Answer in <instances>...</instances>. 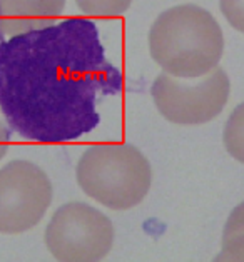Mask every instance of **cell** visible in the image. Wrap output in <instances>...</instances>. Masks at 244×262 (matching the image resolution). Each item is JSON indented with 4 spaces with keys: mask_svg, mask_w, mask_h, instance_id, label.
Here are the masks:
<instances>
[{
    "mask_svg": "<svg viewBox=\"0 0 244 262\" xmlns=\"http://www.w3.org/2000/svg\"><path fill=\"white\" fill-rule=\"evenodd\" d=\"M46 246L57 260H100L114 246V226L89 204L69 202L50 219Z\"/></svg>",
    "mask_w": 244,
    "mask_h": 262,
    "instance_id": "obj_5",
    "label": "cell"
},
{
    "mask_svg": "<svg viewBox=\"0 0 244 262\" xmlns=\"http://www.w3.org/2000/svg\"><path fill=\"white\" fill-rule=\"evenodd\" d=\"M50 179L37 164L12 161L0 169V232L22 234L35 227L52 202Z\"/></svg>",
    "mask_w": 244,
    "mask_h": 262,
    "instance_id": "obj_6",
    "label": "cell"
},
{
    "mask_svg": "<svg viewBox=\"0 0 244 262\" xmlns=\"http://www.w3.org/2000/svg\"><path fill=\"white\" fill-rule=\"evenodd\" d=\"M9 144H10V129L5 127L0 120V161L5 157L9 150Z\"/></svg>",
    "mask_w": 244,
    "mask_h": 262,
    "instance_id": "obj_12",
    "label": "cell"
},
{
    "mask_svg": "<svg viewBox=\"0 0 244 262\" xmlns=\"http://www.w3.org/2000/svg\"><path fill=\"white\" fill-rule=\"evenodd\" d=\"M66 0H0V37L52 25Z\"/></svg>",
    "mask_w": 244,
    "mask_h": 262,
    "instance_id": "obj_7",
    "label": "cell"
},
{
    "mask_svg": "<svg viewBox=\"0 0 244 262\" xmlns=\"http://www.w3.org/2000/svg\"><path fill=\"white\" fill-rule=\"evenodd\" d=\"M219 7L231 27L244 34V0H219Z\"/></svg>",
    "mask_w": 244,
    "mask_h": 262,
    "instance_id": "obj_11",
    "label": "cell"
},
{
    "mask_svg": "<svg viewBox=\"0 0 244 262\" xmlns=\"http://www.w3.org/2000/svg\"><path fill=\"white\" fill-rule=\"evenodd\" d=\"M152 60L166 74L197 79L217 67L224 52L221 25L208 10L182 4L162 12L149 32Z\"/></svg>",
    "mask_w": 244,
    "mask_h": 262,
    "instance_id": "obj_2",
    "label": "cell"
},
{
    "mask_svg": "<svg viewBox=\"0 0 244 262\" xmlns=\"http://www.w3.org/2000/svg\"><path fill=\"white\" fill-rule=\"evenodd\" d=\"M82 14L91 17H119L131 7L132 0H75Z\"/></svg>",
    "mask_w": 244,
    "mask_h": 262,
    "instance_id": "obj_10",
    "label": "cell"
},
{
    "mask_svg": "<svg viewBox=\"0 0 244 262\" xmlns=\"http://www.w3.org/2000/svg\"><path fill=\"white\" fill-rule=\"evenodd\" d=\"M77 184L91 199L114 210H127L144 201L151 189V165L131 144H95L82 154Z\"/></svg>",
    "mask_w": 244,
    "mask_h": 262,
    "instance_id": "obj_3",
    "label": "cell"
},
{
    "mask_svg": "<svg viewBox=\"0 0 244 262\" xmlns=\"http://www.w3.org/2000/svg\"><path fill=\"white\" fill-rule=\"evenodd\" d=\"M216 260H244V202L228 217L222 231V251Z\"/></svg>",
    "mask_w": 244,
    "mask_h": 262,
    "instance_id": "obj_8",
    "label": "cell"
},
{
    "mask_svg": "<svg viewBox=\"0 0 244 262\" xmlns=\"http://www.w3.org/2000/svg\"><path fill=\"white\" fill-rule=\"evenodd\" d=\"M194 79H181L160 74L151 87L152 100L159 114L172 124L199 125L211 122L226 107L231 82L222 69Z\"/></svg>",
    "mask_w": 244,
    "mask_h": 262,
    "instance_id": "obj_4",
    "label": "cell"
},
{
    "mask_svg": "<svg viewBox=\"0 0 244 262\" xmlns=\"http://www.w3.org/2000/svg\"><path fill=\"white\" fill-rule=\"evenodd\" d=\"M222 142L229 156L244 164V102L231 112L222 132Z\"/></svg>",
    "mask_w": 244,
    "mask_h": 262,
    "instance_id": "obj_9",
    "label": "cell"
},
{
    "mask_svg": "<svg viewBox=\"0 0 244 262\" xmlns=\"http://www.w3.org/2000/svg\"><path fill=\"white\" fill-rule=\"evenodd\" d=\"M124 89L92 20L70 17L0 42V112L22 139L66 144L100 124L99 105Z\"/></svg>",
    "mask_w": 244,
    "mask_h": 262,
    "instance_id": "obj_1",
    "label": "cell"
}]
</instances>
